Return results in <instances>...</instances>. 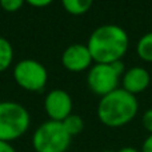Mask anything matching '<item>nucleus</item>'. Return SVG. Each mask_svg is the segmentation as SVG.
<instances>
[{"label":"nucleus","mask_w":152,"mask_h":152,"mask_svg":"<svg viewBox=\"0 0 152 152\" xmlns=\"http://www.w3.org/2000/svg\"><path fill=\"white\" fill-rule=\"evenodd\" d=\"M128 34L116 24H104L97 27L87 43L94 61L103 64L121 60L128 50Z\"/></svg>","instance_id":"1"},{"label":"nucleus","mask_w":152,"mask_h":152,"mask_svg":"<svg viewBox=\"0 0 152 152\" xmlns=\"http://www.w3.org/2000/svg\"><path fill=\"white\" fill-rule=\"evenodd\" d=\"M139 104L135 95L118 88L103 96L97 104V118L110 128L124 127L135 119Z\"/></svg>","instance_id":"2"},{"label":"nucleus","mask_w":152,"mask_h":152,"mask_svg":"<svg viewBox=\"0 0 152 152\" xmlns=\"http://www.w3.org/2000/svg\"><path fill=\"white\" fill-rule=\"evenodd\" d=\"M31 126V116L23 104L0 102V140L13 142L21 137Z\"/></svg>","instance_id":"3"},{"label":"nucleus","mask_w":152,"mask_h":152,"mask_svg":"<svg viewBox=\"0 0 152 152\" xmlns=\"http://www.w3.org/2000/svg\"><path fill=\"white\" fill-rule=\"evenodd\" d=\"M71 140L61 121L47 120L35 129L32 147L35 152H67Z\"/></svg>","instance_id":"4"},{"label":"nucleus","mask_w":152,"mask_h":152,"mask_svg":"<svg viewBox=\"0 0 152 152\" xmlns=\"http://www.w3.org/2000/svg\"><path fill=\"white\" fill-rule=\"evenodd\" d=\"M13 79L26 91L39 92L44 89L48 80L47 68L40 61L34 59H24L13 68Z\"/></svg>","instance_id":"5"},{"label":"nucleus","mask_w":152,"mask_h":152,"mask_svg":"<svg viewBox=\"0 0 152 152\" xmlns=\"http://www.w3.org/2000/svg\"><path fill=\"white\" fill-rule=\"evenodd\" d=\"M119 77L120 75L113 69L112 64L96 63L89 68L87 75V84L95 95L103 97L118 89Z\"/></svg>","instance_id":"6"},{"label":"nucleus","mask_w":152,"mask_h":152,"mask_svg":"<svg viewBox=\"0 0 152 152\" xmlns=\"http://www.w3.org/2000/svg\"><path fill=\"white\" fill-rule=\"evenodd\" d=\"M44 110L50 120L63 121L72 113V99L64 89H52L44 99Z\"/></svg>","instance_id":"7"},{"label":"nucleus","mask_w":152,"mask_h":152,"mask_svg":"<svg viewBox=\"0 0 152 152\" xmlns=\"http://www.w3.org/2000/svg\"><path fill=\"white\" fill-rule=\"evenodd\" d=\"M94 61L88 47L84 44H72L61 53V64L71 72H81L89 68Z\"/></svg>","instance_id":"8"},{"label":"nucleus","mask_w":152,"mask_h":152,"mask_svg":"<svg viewBox=\"0 0 152 152\" xmlns=\"http://www.w3.org/2000/svg\"><path fill=\"white\" fill-rule=\"evenodd\" d=\"M123 89L132 95L145 91L151 83L150 72L143 67H132L123 75Z\"/></svg>","instance_id":"9"},{"label":"nucleus","mask_w":152,"mask_h":152,"mask_svg":"<svg viewBox=\"0 0 152 152\" xmlns=\"http://www.w3.org/2000/svg\"><path fill=\"white\" fill-rule=\"evenodd\" d=\"M94 0H61L63 8L71 15H83L88 12Z\"/></svg>","instance_id":"10"},{"label":"nucleus","mask_w":152,"mask_h":152,"mask_svg":"<svg viewBox=\"0 0 152 152\" xmlns=\"http://www.w3.org/2000/svg\"><path fill=\"white\" fill-rule=\"evenodd\" d=\"M13 60V48L12 44L5 37L0 36V72L10 68Z\"/></svg>","instance_id":"11"},{"label":"nucleus","mask_w":152,"mask_h":152,"mask_svg":"<svg viewBox=\"0 0 152 152\" xmlns=\"http://www.w3.org/2000/svg\"><path fill=\"white\" fill-rule=\"evenodd\" d=\"M136 53L142 60L152 63V32L140 37L136 44Z\"/></svg>","instance_id":"12"},{"label":"nucleus","mask_w":152,"mask_h":152,"mask_svg":"<svg viewBox=\"0 0 152 152\" xmlns=\"http://www.w3.org/2000/svg\"><path fill=\"white\" fill-rule=\"evenodd\" d=\"M63 127L66 128V131L68 132V135L71 137L79 135L84 128V120L80 115H76V113H71L68 118H66L61 121Z\"/></svg>","instance_id":"13"},{"label":"nucleus","mask_w":152,"mask_h":152,"mask_svg":"<svg viewBox=\"0 0 152 152\" xmlns=\"http://www.w3.org/2000/svg\"><path fill=\"white\" fill-rule=\"evenodd\" d=\"M26 0H0V5L7 12H16L23 7Z\"/></svg>","instance_id":"14"},{"label":"nucleus","mask_w":152,"mask_h":152,"mask_svg":"<svg viewBox=\"0 0 152 152\" xmlns=\"http://www.w3.org/2000/svg\"><path fill=\"white\" fill-rule=\"evenodd\" d=\"M142 123L144 129L148 132V134H152V108L147 110L142 116Z\"/></svg>","instance_id":"15"},{"label":"nucleus","mask_w":152,"mask_h":152,"mask_svg":"<svg viewBox=\"0 0 152 152\" xmlns=\"http://www.w3.org/2000/svg\"><path fill=\"white\" fill-rule=\"evenodd\" d=\"M140 152H152V134L148 135V136L144 139Z\"/></svg>","instance_id":"16"},{"label":"nucleus","mask_w":152,"mask_h":152,"mask_svg":"<svg viewBox=\"0 0 152 152\" xmlns=\"http://www.w3.org/2000/svg\"><path fill=\"white\" fill-rule=\"evenodd\" d=\"M28 4L34 5V7H37V8H42V7H47L52 3V0H26Z\"/></svg>","instance_id":"17"},{"label":"nucleus","mask_w":152,"mask_h":152,"mask_svg":"<svg viewBox=\"0 0 152 152\" xmlns=\"http://www.w3.org/2000/svg\"><path fill=\"white\" fill-rule=\"evenodd\" d=\"M0 152H16V150L11 143L0 140Z\"/></svg>","instance_id":"18"},{"label":"nucleus","mask_w":152,"mask_h":152,"mask_svg":"<svg viewBox=\"0 0 152 152\" xmlns=\"http://www.w3.org/2000/svg\"><path fill=\"white\" fill-rule=\"evenodd\" d=\"M116 152H140L137 148H135V147H123V148H120L119 151H116Z\"/></svg>","instance_id":"19"},{"label":"nucleus","mask_w":152,"mask_h":152,"mask_svg":"<svg viewBox=\"0 0 152 152\" xmlns=\"http://www.w3.org/2000/svg\"><path fill=\"white\" fill-rule=\"evenodd\" d=\"M104 152H116V151H111V150H107V151H104Z\"/></svg>","instance_id":"20"}]
</instances>
